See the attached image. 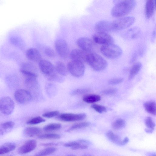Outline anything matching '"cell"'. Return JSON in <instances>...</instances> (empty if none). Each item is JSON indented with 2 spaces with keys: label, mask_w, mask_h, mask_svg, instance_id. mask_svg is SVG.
<instances>
[{
  "label": "cell",
  "mask_w": 156,
  "mask_h": 156,
  "mask_svg": "<svg viewBox=\"0 0 156 156\" xmlns=\"http://www.w3.org/2000/svg\"><path fill=\"white\" fill-rule=\"evenodd\" d=\"M136 5L135 0H122L117 2L113 7L111 14L115 17L123 16L130 12Z\"/></svg>",
  "instance_id": "6da1fadb"
},
{
  "label": "cell",
  "mask_w": 156,
  "mask_h": 156,
  "mask_svg": "<svg viewBox=\"0 0 156 156\" xmlns=\"http://www.w3.org/2000/svg\"><path fill=\"white\" fill-rule=\"evenodd\" d=\"M86 62L94 70L97 71L104 70L107 67V62L102 56L94 52H88Z\"/></svg>",
  "instance_id": "7a4b0ae2"
},
{
  "label": "cell",
  "mask_w": 156,
  "mask_h": 156,
  "mask_svg": "<svg viewBox=\"0 0 156 156\" xmlns=\"http://www.w3.org/2000/svg\"><path fill=\"white\" fill-rule=\"evenodd\" d=\"M101 51L104 56L111 59L119 58L122 53L121 48L113 43L103 45L101 47Z\"/></svg>",
  "instance_id": "3957f363"
},
{
  "label": "cell",
  "mask_w": 156,
  "mask_h": 156,
  "mask_svg": "<svg viewBox=\"0 0 156 156\" xmlns=\"http://www.w3.org/2000/svg\"><path fill=\"white\" fill-rule=\"evenodd\" d=\"M67 68L70 74L76 77L82 76L85 70L84 63L73 60H72L68 63Z\"/></svg>",
  "instance_id": "277c9868"
},
{
  "label": "cell",
  "mask_w": 156,
  "mask_h": 156,
  "mask_svg": "<svg viewBox=\"0 0 156 156\" xmlns=\"http://www.w3.org/2000/svg\"><path fill=\"white\" fill-rule=\"evenodd\" d=\"M135 20L134 17L129 16L114 21L112 23L115 31L125 29L129 27L134 23Z\"/></svg>",
  "instance_id": "5b68a950"
},
{
  "label": "cell",
  "mask_w": 156,
  "mask_h": 156,
  "mask_svg": "<svg viewBox=\"0 0 156 156\" xmlns=\"http://www.w3.org/2000/svg\"><path fill=\"white\" fill-rule=\"evenodd\" d=\"M14 108V102L10 97H4L0 99V110L4 114H11Z\"/></svg>",
  "instance_id": "8992f818"
},
{
  "label": "cell",
  "mask_w": 156,
  "mask_h": 156,
  "mask_svg": "<svg viewBox=\"0 0 156 156\" xmlns=\"http://www.w3.org/2000/svg\"><path fill=\"white\" fill-rule=\"evenodd\" d=\"M55 47L56 52L61 58L66 59L68 57L69 54V47L65 40H57L55 43Z\"/></svg>",
  "instance_id": "52a82bcc"
},
{
  "label": "cell",
  "mask_w": 156,
  "mask_h": 156,
  "mask_svg": "<svg viewBox=\"0 0 156 156\" xmlns=\"http://www.w3.org/2000/svg\"><path fill=\"white\" fill-rule=\"evenodd\" d=\"M93 41L96 43L102 45L113 43V37L107 33L98 32L93 36Z\"/></svg>",
  "instance_id": "ba28073f"
},
{
  "label": "cell",
  "mask_w": 156,
  "mask_h": 156,
  "mask_svg": "<svg viewBox=\"0 0 156 156\" xmlns=\"http://www.w3.org/2000/svg\"><path fill=\"white\" fill-rule=\"evenodd\" d=\"M20 71L26 77H37L38 76L37 68L31 63L26 62L23 63L20 67Z\"/></svg>",
  "instance_id": "9c48e42d"
},
{
  "label": "cell",
  "mask_w": 156,
  "mask_h": 156,
  "mask_svg": "<svg viewBox=\"0 0 156 156\" xmlns=\"http://www.w3.org/2000/svg\"><path fill=\"white\" fill-rule=\"evenodd\" d=\"M14 97L16 101L21 104L28 102L32 98L30 93L28 90L24 89L17 90L14 93Z\"/></svg>",
  "instance_id": "30bf717a"
},
{
  "label": "cell",
  "mask_w": 156,
  "mask_h": 156,
  "mask_svg": "<svg viewBox=\"0 0 156 156\" xmlns=\"http://www.w3.org/2000/svg\"><path fill=\"white\" fill-rule=\"evenodd\" d=\"M40 69L46 77L56 72L55 67L50 62L41 59L39 62Z\"/></svg>",
  "instance_id": "8fae6325"
},
{
  "label": "cell",
  "mask_w": 156,
  "mask_h": 156,
  "mask_svg": "<svg viewBox=\"0 0 156 156\" xmlns=\"http://www.w3.org/2000/svg\"><path fill=\"white\" fill-rule=\"evenodd\" d=\"M86 117L85 113L73 114L63 113L60 114L58 116L59 119L63 121L72 122L82 120Z\"/></svg>",
  "instance_id": "7c38bea8"
},
{
  "label": "cell",
  "mask_w": 156,
  "mask_h": 156,
  "mask_svg": "<svg viewBox=\"0 0 156 156\" xmlns=\"http://www.w3.org/2000/svg\"><path fill=\"white\" fill-rule=\"evenodd\" d=\"M95 29L98 32L107 33L115 31L112 22L107 20H101L96 24Z\"/></svg>",
  "instance_id": "4fadbf2b"
},
{
  "label": "cell",
  "mask_w": 156,
  "mask_h": 156,
  "mask_svg": "<svg viewBox=\"0 0 156 156\" xmlns=\"http://www.w3.org/2000/svg\"><path fill=\"white\" fill-rule=\"evenodd\" d=\"M76 43L81 49L88 52H91L93 44L90 39L86 37H80L77 40Z\"/></svg>",
  "instance_id": "5bb4252c"
},
{
  "label": "cell",
  "mask_w": 156,
  "mask_h": 156,
  "mask_svg": "<svg viewBox=\"0 0 156 156\" xmlns=\"http://www.w3.org/2000/svg\"><path fill=\"white\" fill-rule=\"evenodd\" d=\"M88 52L81 49H75L73 50L70 53V57L72 60L86 62Z\"/></svg>",
  "instance_id": "9a60e30c"
},
{
  "label": "cell",
  "mask_w": 156,
  "mask_h": 156,
  "mask_svg": "<svg viewBox=\"0 0 156 156\" xmlns=\"http://www.w3.org/2000/svg\"><path fill=\"white\" fill-rule=\"evenodd\" d=\"M37 144V142L34 140H28L19 148L18 152L21 154L30 153L35 148Z\"/></svg>",
  "instance_id": "2e32d148"
},
{
  "label": "cell",
  "mask_w": 156,
  "mask_h": 156,
  "mask_svg": "<svg viewBox=\"0 0 156 156\" xmlns=\"http://www.w3.org/2000/svg\"><path fill=\"white\" fill-rule=\"evenodd\" d=\"M27 58L30 61L38 62L41 60V55L36 48H31L28 49L26 53Z\"/></svg>",
  "instance_id": "e0dca14e"
},
{
  "label": "cell",
  "mask_w": 156,
  "mask_h": 156,
  "mask_svg": "<svg viewBox=\"0 0 156 156\" xmlns=\"http://www.w3.org/2000/svg\"><path fill=\"white\" fill-rule=\"evenodd\" d=\"M37 77H26L24 81V84L26 87L28 89L34 90L37 88L38 86Z\"/></svg>",
  "instance_id": "ac0fdd59"
},
{
  "label": "cell",
  "mask_w": 156,
  "mask_h": 156,
  "mask_svg": "<svg viewBox=\"0 0 156 156\" xmlns=\"http://www.w3.org/2000/svg\"><path fill=\"white\" fill-rule=\"evenodd\" d=\"M155 6V2L154 0H146L145 15L147 19H150L152 16Z\"/></svg>",
  "instance_id": "d6986e66"
},
{
  "label": "cell",
  "mask_w": 156,
  "mask_h": 156,
  "mask_svg": "<svg viewBox=\"0 0 156 156\" xmlns=\"http://www.w3.org/2000/svg\"><path fill=\"white\" fill-rule=\"evenodd\" d=\"M55 69L57 73L62 76H66L68 74L67 68L62 62H57L55 64Z\"/></svg>",
  "instance_id": "ffe728a7"
},
{
  "label": "cell",
  "mask_w": 156,
  "mask_h": 156,
  "mask_svg": "<svg viewBox=\"0 0 156 156\" xmlns=\"http://www.w3.org/2000/svg\"><path fill=\"white\" fill-rule=\"evenodd\" d=\"M156 105L155 101H149L144 103L143 106L145 110L147 112L152 115H155Z\"/></svg>",
  "instance_id": "44dd1931"
},
{
  "label": "cell",
  "mask_w": 156,
  "mask_h": 156,
  "mask_svg": "<svg viewBox=\"0 0 156 156\" xmlns=\"http://www.w3.org/2000/svg\"><path fill=\"white\" fill-rule=\"evenodd\" d=\"M106 136L113 143L122 146V140L117 135L115 134L110 130L107 132Z\"/></svg>",
  "instance_id": "7402d4cb"
},
{
  "label": "cell",
  "mask_w": 156,
  "mask_h": 156,
  "mask_svg": "<svg viewBox=\"0 0 156 156\" xmlns=\"http://www.w3.org/2000/svg\"><path fill=\"white\" fill-rule=\"evenodd\" d=\"M65 147H70L73 150L83 149L88 148L87 144H80L77 141H71L65 143Z\"/></svg>",
  "instance_id": "603a6c76"
},
{
  "label": "cell",
  "mask_w": 156,
  "mask_h": 156,
  "mask_svg": "<svg viewBox=\"0 0 156 156\" xmlns=\"http://www.w3.org/2000/svg\"><path fill=\"white\" fill-rule=\"evenodd\" d=\"M16 146L14 143H7L0 146V155L4 154L14 150Z\"/></svg>",
  "instance_id": "cb8c5ba5"
},
{
  "label": "cell",
  "mask_w": 156,
  "mask_h": 156,
  "mask_svg": "<svg viewBox=\"0 0 156 156\" xmlns=\"http://www.w3.org/2000/svg\"><path fill=\"white\" fill-rule=\"evenodd\" d=\"M41 132V130L38 127H29L25 129L24 133L27 136L32 137L38 135Z\"/></svg>",
  "instance_id": "d4e9b609"
},
{
  "label": "cell",
  "mask_w": 156,
  "mask_h": 156,
  "mask_svg": "<svg viewBox=\"0 0 156 156\" xmlns=\"http://www.w3.org/2000/svg\"><path fill=\"white\" fill-rule=\"evenodd\" d=\"M142 67V63L137 62L134 64L131 67L129 72V79H133L139 72Z\"/></svg>",
  "instance_id": "484cf974"
},
{
  "label": "cell",
  "mask_w": 156,
  "mask_h": 156,
  "mask_svg": "<svg viewBox=\"0 0 156 156\" xmlns=\"http://www.w3.org/2000/svg\"><path fill=\"white\" fill-rule=\"evenodd\" d=\"M100 96L95 94H89L84 96L83 100L88 103H92L100 101L101 99Z\"/></svg>",
  "instance_id": "4316f807"
},
{
  "label": "cell",
  "mask_w": 156,
  "mask_h": 156,
  "mask_svg": "<svg viewBox=\"0 0 156 156\" xmlns=\"http://www.w3.org/2000/svg\"><path fill=\"white\" fill-rule=\"evenodd\" d=\"M126 125L125 121L122 119H118L115 120L112 123V127L115 130H119L125 127Z\"/></svg>",
  "instance_id": "83f0119b"
},
{
  "label": "cell",
  "mask_w": 156,
  "mask_h": 156,
  "mask_svg": "<svg viewBox=\"0 0 156 156\" xmlns=\"http://www.w3.org/2000/svg\"><path fill=\"white\" fill-rule=\"evenodd\" d=\"M57 148L55 147H48L37 152L35 154V155L36 156L46 155L55 152Z\"/></svg>",
  "instance_id": "f1b7e54d"
},
{
  "label": "cell",
  "mask_w": 156,
  "mask_h": 156,
  "mask_svg": "<svg viewBox=\"0 0 156 156\" xmlns=\"http://www.w3.org/2000/svg\"><path fill=\"white\" fill-rule=\"evenodd\" d=\"M90 125V122H83L75 124L72 125L67 131H70L76 129L85 128L89 126Z\"/></svg>",
  "instance_id": "f546056e"
},
{
  "label": "cell",
  "mask_w": 156,
  "mask_h": 156,
  "mask_svg": "<svg viewBox=\"0 0 156 156\" xmlns=\"http://www.w3.org/2000/svg\"><path fill=\"white\" fill-rule=\"evenodd\" d=\"M62 127L60 124L53 123L47 125L43 128V130L45 131H52L60 129Z\"/></svg>",
  "instance_id": "4dcf8cb0"
},
{
  "label": "cell",
  "mask_w": 156,
  "mask_h": 156,
  "mask_svg": "<svg viewBox=\"0 0 156 156\" xmlns=\"http://www.w3.org/2000/svg\"><path fill=\"white\" fill-rule=\"evenodd\" d=\"M60 135L55 133H47L39 135L37 136L38 138L41 139H56L60 138Z\"/></svg>",
  "instance_id": "1f68e13d"
},
{
  "label": "cell",
  "mask_w": 156,
  "mask_h": 156,
  "mask_svg": "<svg viewBox=\"0 0 156 156\" xmlns=\"http://www.w3.org/2000/svg\"><path fill=\"white\" fill-rule=\"evenodd\" d=\"M45 120L40 116H37L32 118L27 122V123L30 125H36L44 122Z\"/></svg>",
  "instance_id": "d6a6232c"
},
{
  "label": "cell",
  "mask_w": 156,
  "mask_h": 156,
  "mask_svg": "<svg viewBox=\"0 0 156 156\" xmlns=\"http://www.w3.org/2000/svg\"><path fill=\"white\" fill-rule=\"evenodd\" d=\"M145 124L147 128L154 130L155 127V123L150 117H147L145 120Z\"/></svg>",
  "instance_id": "836d02e7"
},
{
  "label": "cell",
  "mask_w": 156,
  "mask_h": 156,
  "mask_svg": "<svg viewBox=\"0 0 156 156\" xmlns=\"http://www.w3.org/2000/svg\"><path fill=\"white\" fill-rule=\"evenodd\" d=\"M44 51L45 55L49 58H54L56 56L54 51L49 47H45L44 48Z\"/></svg>",
  "instance_id": "e575fe53"
},
{
  "label": "cell",
  "mask_w": 156,
  "mask_h": 156,
  "mask_svg": "<svg viewBox=\"0 0 156 156\" xmlns=\"http://www.w3.org/2000/svg\"><path fill=\"white\" fill-rule=\"evenodd\" d=\"M91 107L96 112L100 113L105 112L107 111V108L104 106L96 104L92 105Z\"/></svg>",
  "instance_id": "d590c367"
},
{
  "label": "cell",
  "mask_w": 156,
  "mask_h": 156,
  "mask_svg": "<svg viewBox=\"0 0 156 156\" xmlns=\"http://www.w3.org/2000/svg\"><path fill=\"white\" fill-rule=\"evenodd\" d=\"M123 81L122 78H115L109 80L108 81L109 84L112 85H115L120 84Z\"/></svg>",
  "instance_id": "8d00e7d4"
},
{
  "label": "cell",
  "mask_w": 156,
  "mask_h": 156,
  "mask_svg": "<svg viewBox=\"0 0 156 156\" xmlns=\"http://www.w3.org/2000/svg\"><path fill=\"white\" fill-rule=\"evenodd\" d=\"M14 126V123L12 121H8L4 122L1 125L2 129L4 130L12 128Z\"/></svg>",
  "instance_id": "74e56055"
},
{
  "label": "cell",
  "mask_w": 156,
  "mask_h": 156,
  "mask_svg": "<svg viewBox=\"0 0 156 156\" xmlns=\"http://www.w3.org/2000/svg\"><path fill=\"white\" fill-rule=\"evenodd\" d=\"M58 113V111H54L45 113L42 115V116L45 118H50L57 115Z\"/></svg>",
  "instance_id": "f35d334b"
},
{
  "label": "cell",
  "mask_w": 156,
  "mask_h": 156,
  "mask_svg": "<svg viewBox=\"0 0 156 156\" xmlns=\"http://www.w3.org/2000/svg\"><path fill=\"white\" fill-rule=\"evenodd\" d=\"M89 90V89L86 88L77 89L74 90L72 94L73 95L82 94L88 92Z\"/></svg>",
  "instance_id": "ab89813d"
},
{
  "label": "cell",
  "mask_w": 156,
  "mask_h": 156,
  "mask_svg": "<svg viewBox=\"0 0 156 156\" xmlns=\"http://www.w3.org/2000/svg\"><path fill=\"white\" fill-rule=\"evenodd\" d=\"M117 90L115 88H111L103 91L102 93L106 95H113L115 94Z\"/></svg>",
  "instance_id": "60d3db41"
},
{
  "label": "cell",
  "mask_w": 156,
  "mask_h": 156,
  "mask_svg": "<svg viewBox=\"0 0 156 156\" xmlns=\"http://www.w3.org/2000/svg\"><path fill=\"white\" fill-rule=\"evenodd\" d=\"M129 139L127 137H125L122 140V146H123L127 144L129 141Z\"/></svg>",
  "instance_id": "b9f144b4"
},
{
  "label": "cell",
  "mask_w": 156,
  "mask_h": 156,
  "mask_svg": "<svg viewBox=\"0 0 156 156\" xmlns=\"http://www.w3.org/2000/svg\"><path fill=\"white\" fill-rule=\"evenodd\" d=\"M57 144L54 143H43L41 144V146H51L55 145Z\"/></svg>",
  "instance_id": "7bdbcfd3"
},
{
  "label": "cell",
  "mask_w": 156,
  "mask_h": 156,
  "mask_svg": "<svg viewBox=\"0 0 156 156\" xmlns=\"http://www.w3.org/2000/svg\"><path fill=\"white\" fill-rule=\"evenodd\" d=\"M145 131L148 133H151L153 131V130L147 128L145 129Z\"/></svg>",
  "instance_id": "ee69618b"
},
{
  "label": "cell",
  "mask_w": 156,
  "mask_h": 156,
  "mask_svg": "<svg viewBox=\"0 0 156 156\" xmlns=\"http://www.w3.org/2000/svg\"><path fill=\"white\" fill-rule=\"evenodd\" d=\"M154 0V1L155 2V0Z\"/></svg>",
  "instance_id": "f6af8a7d"
}]
</instances>
